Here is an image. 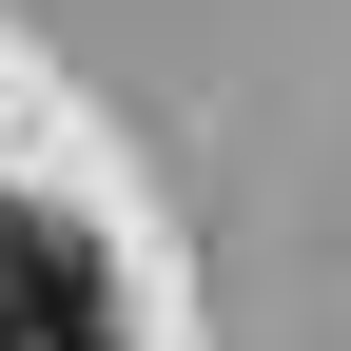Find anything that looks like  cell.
Returning a JSON list of instances; mask_svg holds the SVG:
<instances>
[{"instance_id": "1", "label": "cell", "mask_w": 351, "mask_h": 351, "mask_svg": "<svg viewBox=\"0 0 351 351\" xmlns=\"http://www.w3.org/2000/svg\"><path fill=\"white\" fill-rule=\"evenodd\" d=\"M0 351H98V274L59 215H0Z\"/></svg>"}]
</instances>
